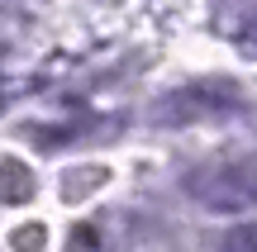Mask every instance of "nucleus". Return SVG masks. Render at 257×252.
<instances>
[{"label":"nucleus","mask_w":257,"mask_h":252,"mask_svg":"<svg viewBox=\"0 0 257 252\" xmlns=\"http://www.w3.org/2000/svg\"><path fill=\"white\" fill-rule=\"evenodd\" d=\"M243 105H248V95H243L238 81H229V76H200V81L162 95L157 100V119L162 124H200V119H224V114L243 110Z\"/></svg>","instance_id":"f257e3e1"},{"label":"nucleus","mask_w":257,"mask_h":252,"mask_svg":"<svg viewBox=\"0 0 257 252\" xmlns=\"http://www.w3.org/2000/svg\"><path fill=\"white\" fill-rule=\"evenodd\" d=\"M186 190L214 214H248L257 209V167L252 162H214V167L191 171Z\"/></svg>","instance_id":"f03ea898"},{"label":"nucleus","mask_w":257,"mask_h":252,"mask_svg":"<svg viewBox=\"0 0 257 252\" xmlns=\"http://www.w3.org/2000/svg\"><path fill=\"white\" fill-rule=\"evenodd\" d=\"M0 195L5 200H29L34 195V176L24 162H0Z\"/></svg>","instance_id":"7ed1b4c3"},{"label":"nucleus","mask_w":257,"mask_h":252,"mask_svg":"<svg viewBox=\"0 0 257 252\" xmlns=\"http://www.w3.org/2000/svg\"><path fill=\"white\" fill-rule=\"evenodd\" d=\"M219 247H224V252H257V224H238V228H229Z\"/></svg>","instance_id":"20e7f679"},{"label":"nucleus","mask_w":257,"mask_h":252,"mask_svg":"<svg viewBox=\"0 0 257 252\" xmlns=\"http://www.w3.org/2000/svg\"><path fill=\"white\" fill-rule=\"evenodd\" d=\"M238 48H243L248 57H257V10L243 19V29H238Z\"/></svg>","instance_id":"39448f33"},{"label":"nucleus","mask_w":257,"mask_h":252,"mask_svg":"<svg viewBox=\"0 0 257 252\" xmlns=\"http://www.w3.org/2000/svg\"><path fill=\"white\" fill-rule=\"evenodd\" d=\"M15 247H19V252H38V247H43V228L29 224L24 233H15Z\"/></svg>","instance_id":"423d86ee"}]
</instances>
